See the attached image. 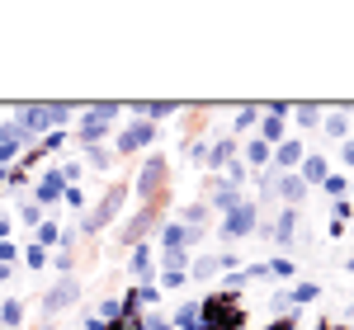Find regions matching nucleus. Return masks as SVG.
<instances>
[{
	"instance_id": "f257e3e1",
	"label": "nucleus",
	"mask_w": 354,
	"mask_h": 330,
	"mask_svg": "<svg viewBox=\"0 0 354 330\" xmlns=\"http://www.w3.org/2000/svg\"><path fill=\"white\" fill-rule=\"evenodd\" d=\"M194 330H245V307L236 293H213L198 302V326Z\"/></svg>"
},
{
	"instance_id": "f03ea898",
	"label": "nucleus",
	"mask_w": 354,
	"mask_h": 330,
	"mask_svg": "<svg viewBox=\"0 0 354 330\" xmlns=\"http://www.w3.org/2000/svg\"><path fill=\"white\" fill-rule=\"evenodd\" d=\"M15 123L28 137H48L71 123V104H24V109H15Z\"/></svg>"
},
{
	"instance_id": "7ed1b4c3",
	"label": "nucleus",
	"mask_w": 354,
	"mask_h": 330,
	"mask_svg": "<svg viewBox=\"0 0 354 330\" xmlns=\"http://www.w3.org/2000/svg\"><path fill=\"white\" fill-rule=\"evenodd\" d=\"M255 203H236V208H227V213H222V236H227V241H241V236H250V231H260V226H255Z\"/></svg>"
},
{
	"instance_id": "20e7f679",
	"label": "nucleus",
	"mask_w": 354,
	"mask_h": 330,
	"mask_svg": "<svg viewBox=\"0 0 354 330\" xmlns=\"http://www.w3.org/2000/svg\"><path fill=\"white\" fill-rule=\"evenodd\" d=\"M76 298H81V283L66 274V278H62V283L53 288V293H43V321H48V316H57V311H66V307L76 302Z\"/></svg>"
},
{
	"instance_id": "39448f33",
	"label": "nucleus",
	"mask_w": 354,
	"mask_h": 330,
	"mask_svg": "<svg viewBox=\"0 0 354 330\" xmlns=\"http://www.w3.org/2000/svg\"><path fill=\"white\" fill-rule=\"evenodd\" d=\"M118 208H123V189H118V184H113L109 193H104V203H100V208H95V213H90V217H85V236H95V231H104V226H109L113 222V213H118Z\"/></svg>"
},
{
	"instance_id": "423d86ee",
	"label": "nucleus",
	"mask_w": 354,
	"mask_h": 330,
	"mask_svg": "<svg viewBox=\"0 0 354 330\" xmlns=\"http://www.w3.org/2000/svg\"><path fill=\"white\" fill-rule=\"evenodd\" d=\"M24 142H33V137H28L15 118H10V123H0V165H15V161H19Z\"/></svg>"
},
{
	"instance_id": "0eeeda50",
	"label": "nucleus",
	"mask_w": 354,
	"mask_h": 330,
	"mask_svg": "<svg viewBox=\"0 0 354 330\" xmlns=\"http://www.w3.org/2000/svg\"><path fill=\"white\" fill-rule=\"evenodd\" d=\"M156 142V123H128L123 133H118V156H128V151H142V146H151Z\"/></svg>"
},
{
	"instance_id": "6e6552de",
	"label": "nucleus",
	"mask_w": 354,
	"mask_h": 330,
	"mask_svg": "<svg viewBox=\"0 0 354 330\" xmlns=\"http://www.w3.org/2000/svg\"><path fill=\"white\" fill-rule=\"evenodd\" d=\"M198 236H203V231H189L185 222H165L161 231H156V241H161V255H170V250H189Z\"/></svg>"
},
{
	"instance_id": "1a4fd4ad",
	"label": "nucleus",
	"mask_w": 354,
	"mask_h": 330,
	"mask_svg": "<svg viewBox=\"0 0 354 330\" xmlns=\"http://www.w3.org/2000/svg\"><path fill=\"white\" fill-rule=\"evenodd\" d=\"M128 269H133L137 283H156V246H133V260H128Z\"/></svg>"
},
{
	"instance_id": "9d476101",
	"label": "nucleus",
	"mask_w": 354,
	"mask_h": 330,
	"mask_svg": "<svg viewBox=\"0 0 354 330\" xmlns=\"http://www.w3.org/2000/svg\"><path fill=\"white\" fill-rule=\"evenodd\" d=\"M322 298V283H293V288H283L279 298H274V307H307V302H317Z\"/></svg>"
},
{
	"instance_id": "9b49d317",
	"label": "nucleus",
	"mask_w": 354,
	"mask_h": 330,
	"mask_svg": "<svg viewBox=\"0 0 354 330\" xmlns=\"http://www.w3.org/2000/svg\"><path fill=\"white\" fill-rule=\"evenodd\" d=\"M62 189H66L62 170H43V179H38V189H33V203H38V208H48V203L62 198Z\"/></svg>"
},
{
	"instance_id": "f8f14e48",
	"label": "nucleus",
	"mask_w": 354,
	"mask_h": 330,
	"mask_svg": "<svg viewBox=\"0 0 354 330\" xmlns=\"http://www.w3.org/2000/svg\"><path fill=\"white\" fill-rule=\"evenodd\" d=\"M151 226H156V213H151V208H142V213L118 231V241H123V246H142V236H147Z\"/></svg>"
},
{
	"instance_id": "ddd939ff",
	"label": "nucleus",
	"mask_w": 354,
	"mask_h": 330,
	"mask_svg": "<svg viewBox=\"0 0 354 330\" xmlns=\"http://www.w3.org/2000/svg\"><path fill=\"white\" fill-rule=\"evenodd\" d=\"M270 193H279V198H283L288 208H298L302 198H307V184H302L298 175H279V179L270 184Z\"/></svg>"
},
{
	"instance_id": "4468645a",
	"label": "nucleus",
	"mask_w": 354,
	"mask_h": 330,
	"mask_svg": "<svg viewBox=\"0 0 354 330\" xmlns=\"http://www.w3.org/2000/svg\"><path fill=\"white\" fill-rule=\"evenodd\" d=\"M161 175H165V161H161V156H151V161L142 165V175H137V193H142V198H151L156 184H161Z\"/></svg>"
},
{
	"instance_id": "2eb2a0df",
	"label": "nucleus",
	"mask_w": 354,
	"mask_h": 330,
	"mask_svg": "<svg viewBox=\"0 0 354 330\" xmlns=\"http://www.w3.org/2000/svg\"><path fill=\"white\" fill-rule=\"evenodd\" d=\"M293 231H298V208H283V213H279V222H274V226H265V236H274L279 246H288V241H293Z\"/></svg>"
},
{
	"instance_id": "dca6fc26",
	"label": "nucleus",
	"mask_w": 354,
	"mask_h": 330,
	"mask_svg": "<svg viewBox=\"0 0 354 330\" xmlns=\"http://www.w3.org/2000/svg\"><path fill=\"white\" fill-rule=\"evenodd\" d=\"M274 165H279V170H298L302 165V142L283 137L279 146H274Z\"/></svg>"
},
{
	"instance_id": "f3484780",
	"label": "nucleus",
	"mask_w": 354,
	"mask_h": 330,
	"mask_svg": "<svg viewBox=\"0 0 354 330\" xmlns=\"http://www.w3.org/2000/svg\"><path fill=\"white\" fill-rule=\"evenodd\" d=\"M330 170H326V156H302V165H298V179L302 184H322Z\"/></svg>"
},
{
	"instance_id": "a211bd4d",
	"label": "nucleus",
	"mask_w": 354,
	"mask_h": 330,
	"mask_svg": "<svg viewBox=\"0 0 354 330\" xmlns=\"http://www.w3.org/2000/svg\"><path fill=\"white\" fill-rule=\"evenodd\" d=\"M24 326V302L19 298H5L0 302V330H19Z\"/></svg>"
},
{
	"instance_id": "6ab92c4d",
	"label": "nucleus",
	"mask_w": 354,
	"mask_h": 330,
	"mask_svg": "<svg viewBox=\"0 0 354 330\" xmlns=\"http://www.w3.org/2000/svg\"><path fill=\"white\" fill-rule=\"evenodd\" d=\"M283 123H288V118L260 113V142H265V146H279V142H283Z\"/></svg>"
},
{
	"instance_id": "aec40b11",
	"label": "nucleus",
	"mask_w": 354,
	"mask_h": 330,
	"mask_svg": "<svg viewBox=\"0 0 354 330\" xmlns=\"http://www.w3.org/2000/svg\"><path fill=\"white\" fill-rule=\"evenodd\" d=\"M85 330H142V316H118V321H85Z\"/></svg>"
},
{
	"instance_id": "412c9836",
	"label": "nucleus",
	"mask_w": 354,
	"mask_h": 330,
	"mask_svg": "<svg viewBox=\"0 0 354 330\" xmlns=\"http://www.w3.org/2000/svg\"><path fill=\"white\" fill-rule=\"evenodd\" d=\"M298 128H322V109L317 104H293V113H288Z\"/></svg>"
},
{
	"instance_id": "4be33fe9",
	"label": "nucleus",
	"mask_w": 354,
	"mask_h": 330,
	"mask_svg": "<svg viewBox=\"0 0 354 330\" xmlns=\"http://www.w3.org/2000/svg\"><path fill=\"white\" fill-rule=\"evenodd\" d=\"M213 203H218L222 213H227V208H236V203H241V189H236V184H227V179H218V189H213Z\"/></svg>"
},
{
	"instance_id": "5701e85b",
	"label": "nucleus",
	"mask_w": 354,
	"mask_h": 330,
	"mask_svg": "<svg viewBox=\"0 0 354 330\" xmlns=\"http://www.w3.org/2000/svg\"><path fill=\"white\" fill-rule=\"evenodd\" d=\"M227 161H232V142H213L203 156V165H213V170H227Z\"/></svg>"
},
{
	"instance_id": "b1692460",
	"label": "nucleus",
	"mask_w": 354,
	"mask_h": 330,
	"mask_svg": "<svg viewBox=\"0 0 354 330\" xmlns=\"http://www.w3.org/2000/svg\"><path fill=\"white\" fill-rule=\"evenodd\" d=\"M133 302L137 307H156V302H161V288H156V283H137V288H133Z\"/></svg>"
},
{
	"instance_id": "393cba45",
	"label": "nucleus",
	"mask_w": 354,
	"mask_h": 330,
	"mask_svg": "<svg viewBox=\"0 0 354 330\" xmlns=\"http://www.w3.org/2000/svg\"><path fill=\"white\" fill-rule=\"evenodd\" d=\"M322 128H326L330 137H345V133H350V113H326Z\"/></svg>"
},
{
	"instance_id": "a878e982",
	"label": "nucleus",
	"mask_w": 354,
	"mask_h": 330,
	"mask_svg": "<svg viewBox=\"0 0 354 330\" xmlns=\"http://www.w3.org/2000/svg\"><path fill=\"white\" fill-rule=\"evenodd\" d=\"M57 241H62V231H57L53 222H38V236H33V246L48 250V246H57Z\"/></svg>"
},
{
	"instance_id": "bb28decb",
	"label": "nucleus",
	"mask_w": 354,
	"mask_h": 330,
	"mask_svg": "<svg viewBox=\"0 0 354 330\" xmlns=\"http://www.w3.org/2000/svg\"><path fill=\"white\" fill-rule=\"evenodd\" d=\"M24 264H28V269H43V264H53V255H48L43 246H28L24 250Z\"/></svg>"
},
{
	"instance_id": "cd10ccee",
	"label": "nucleus",
	"mask_w": 354,
	"mask_h": 330,
	"mask_svg": "<svg viewBox=\"0 0 354 330\" xmlns=\"http://www.w3.org/2000/svg\"><path fill=\"white\" fill-rule=\"evenodd\" d=\"M245 161H250V165H265V161H270V146H265V142L255 137L250 146H245Z\"/></svg>"
},
{
	"instance_id": "c85d7f7f",
	"label": "nucleus",
	"mask_w": 354,
	"mask_h": 330,
	"mask_svg": "<svg viewBox=\"0 0 354 330\" xmlns=\"http://www.w3.org/2000/svg\"><path fill=\"white\" fill-rule=\"evenodd\" d=\"M185 283H189V274H170V269H161V278H156V288H185Z\"/></svg>"
},
{
	"instance_id": "c756f323",
	"label": "nucleus",
	"mask_w": 354,
	"mask_h": 330,
	"mask_svg": "<svg viewBox=\"0 0 354 330\" xmlns=\"http://www.w3.org/2000/svg\"><path fill=\"white\" fill-rule=\"evenodd\" d=\"M350 217H354V203H350V198H335V217H330V222L350 226Z\"/></svg>"
},
{
	"instance_id": "7c9ffc66",
	"label": "nucleus",
	"mask_w": 354,
	"mask_h": 330,
	"mask_svg": "<svg viewBox=\"0 0 354 330\" xmlns=\"http://www.w3.org/2000/svg\"><path fill=\"white\" fill-rule=\"evenodd\" d=\"M265 274H274V278H293V260H270V264H265Z\"/></svg>"
},
{
	"instance_id": "2f4dec72",
	"label": "nucleus",
	"mask_w": 354,
	"mask_h": 330,
	"mask_svg": "<svg viewBox=\"0 0 354 330\" xmlns=\"http://www.w3.org/2000/svg\"><path fill=\"white\" fill-rule=\"evenodd\" d=\"M322 189H326L330 198H345V175H326V179H322Z\"/></svg>"
},
{
	"instance_id": "473e14b6",
	"label": "nucleus",
	"mask_w": 354,
	"mask_h": 330,
	"mask_svg": "<svg viewBox=\"0 0 354 330\" xmlns=\"http://www.w3.org/2000/svg\"><path fill=\"white\" fill-rule=\"evenodd\" d=\"M255 123H260V109H241L232 128H236V133H245V128H255Z\"/></svg>"
},
{
	"instance_id": "72a5a7b5",
	"label": "nucleus",
	"mask_w": 354,
	"mask_h": 330,
	"mask_svg": "<svg viewBox=\"0 0 354 330\" xmlns=\"http://www.w3.org/2000/svg\"><path fill=\"white\" fill-rule=\"evenodd\" d=\"M241 179H245V165L232 156V161H227V184H241Z\"/></svg>"
},
{
	"instance_id": "f704fd0d",
	"label": "nucleus",
	"mask_w": 354,
	"mask_h": 330,
	"mask_svg": "<svg viewBox=\"0 0 354 330\" xmlns=\"http://www.w3.org/2000/svg\"><path fill=\"white\" fill-rule=\"evenodd\" d=\"M19 217H24L28 226H38V222H43V208H38V203H24V208H19Z\"/></svg>"
},
{
	"instance_id": "c9c22d12",
	"label": "nucleus",
	"mask_w": 354,
	"mask_h": 330,
	"mask_svg": "<svg viewBox=\"0 0 354 330\" xmlns=\"http://www.w3.org/2000/svg\"><path fill=\"white\" fill-rule=\"evenodd\" d=\"M62 142H66V133H48V137L38 142V151H62Z\"/></svg>"
},
{
	"instance_id": "e433bc0d",
	"label": "nucleus",
	"mask_w": 354,
	"mask_h": 330,
	"mask_svg": "<svg viewBox=\"0 0 354 330\" xmlns=\"http://www.w3.org/2000/svg\"><path fill=\"white\" fill-rule=\"evenodd\" d=\"M62 198H66L71 208H85V189H76V184H66V189H62Z\"/></svg>"
},
{
	"instance_id": "4c0bfd02",
	"label": "nucleus",
	"mask_w": 354,
	"mask_h": 330,
	"mask_svg": "<svg viewBox=\"0 0 354 330\" xmlns=\"http://www.w3.org/2000/svg\"><path fill=\"white\" fill-rule=\"evenodd\" d=\"M95 321H118V298H109V302L100 307V316H95Z\"/></svg>"
},
{
	"instance_id": "58836bf2",
	"label": "nucleus",
	"mask_w": 354,
	"mask_h": 330,
	"mask_svg": "<svg viewBox=\"0 0 354 330\" xmlns=\"http://www.w3.org/2000/svg\"><path fill=\"white\" fill-rule=\"evenodd\" d=\"M10 260H19V250L10 246V241H0V264H5V269H10Z\"/></svg>"
},
{
	"instance_id": "ea45409f",
	"label": "nucleus",
	"mask_w": 354,
	"mask_h": 330,
	"mask_svg": "<svg viewBox=\"0 0 354 330\" xmlns=\"http://www.w3.org/2000/svg\"><path fill=\"white\" fill-rule=\"evenodd\" d=\"M85 156H90V165H109V151H104V146H90Z\"/></svg>"
},
{
	"instance_id": "a19ab883",
	"label": "nucleus",
	"mask_w": 354,
	"mask_h": 330,
	"mask_svg": "<svg viewBox=\"0 0 354 330\" xmlns=\"http://www.w3.org/2000/svg\"><path fill=\"white\" fill-rule=\"evenodd\" d=\"M340 161H345V170H354V142H345V146H340Z\"/></svg>"
},
{
	"instance_id": "79ce46f5",
	"label": "nucleus",
	"mask_w": 354,
	"mask_h": 330,
	"mask_svg": "<svg viewBox=\"0 0 354 330\" xmlns=\"http://www.w3.org/2000/svg\"><path fill=\"white\" fill-rule=\"evenodd\" d=\"M265 330H293V316H279V321H270Z\"/></svg>"
},
{
	"instance_id": "37998d69",
	"label": "nucleus",
	"mask_w": 354,
	"mask_h": 330,
	"mask_svg": "<svg viewBox=\"0 0 354 330\" xmlns=\"http://www.w3.org/2000/svg\"><path fill=\"white\" fill-rule=\"evenodd\" d=\"M0 241H10V217H0Z\"/></svg>"
},
{
	"instance_id": "c03bdc74",
	"label": "nucleus",
	"mask_w": 354,
	"mask_h": 330,
	"mask_svg": "<svg viewBox=\"0 0 354 330\" xmlns=\"http://www.w3.org/2000/svg\"><path fill=\"white\" fill-rule=\"evenodd\" d=\"M0 184H5V189H10V175H5V165H0Z\"/></svg>"
},
{
	"instance_id": "a18cd8bd",
	"label": "nucleus",
	"mask_w": 354,
	"mask_h": 330,
	"mask_svg": "<svg viewBox=\"0 0 354 330\" xmlns=\"http://www.w3.org/2000/svg\"><path fill=\"white\" fill-rule=\"evenodd\" d=\"M0 283H10V269H5V264H0Z\"/></svg>"
},
{
	"instance_id": "49530a36",
	"label": "nucleus",
	"mask_w": 354,
	"mask_h": 330,
	"mask_svg": "<svg viewBox=\"0 0 354 330\" xmlns=\"http://www.w3.org/2000/svg\"><path fill=\"white\" fill-rule=\"evenodd\" d=\"M317 330H335V326H330V321H322V326H317ZM340 330H345V326H340Z\"/></svg>"
},
{
	"instance_id": "de8ad7c7",
	"label": "nucleus",
	"mask_w": 354,
	"mask_h": 330,
	"mask_svg": "<svg viewBox=\"0 0 354 330\" xmlns=\"http://www.w3.org/2000/svg\"><path fill=\"white\" fill-rule=\"evenodd\" d=\"M345 269H350V274H354V260H345Z\"/></svg>"
},
{
	"instance_id": "09e8293b",
	"label": "nucleus",
	"mask_w": 354,
	"mask_h": 330,
	"mask_svg": "<svg viewBox=\"0 0 354 330\" xmlns=\"http://www.w3.org/2000/svg\"><path fill=\"white\" fill-rule=\"evenodd\" d=\"M38 330H53V326H48V321H43V326H38Z\"/></svg>"
},
{
	"instance_id": "8fccbe9b",
	"label": "nucleus",
	"mask_w": 354,
	"mask_h": 330,
	"mask_svg": "<svg viewBox=\"0 0 354 330\" xmlns=\"http://www.w3.org/2000/svg\"><path fill=\"white\" fill-rule=\"evenodd\" d=\"M350 128H354V118H350Z\"/></svg>"
}]
</instances>
